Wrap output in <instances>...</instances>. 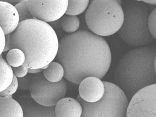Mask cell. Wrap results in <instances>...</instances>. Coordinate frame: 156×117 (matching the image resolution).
<instances>
[{"label":"cell","mask_w":156,"mask_h":117,"mask_svg":"<svg viewBox=\"0 0 156 117\" xmlns=\"http://www.w3.org/2000/svg\"><path fill=\"white\" fill-rule=\"evenodd\" d=\"M55 59L63 67L66 80L79 84L84 79H102L112 61L109 44L102 37L87 30L63 37Z\"/></svg>","instance_id":"cell-1"},{"label":"cell","mask_w":156,"mask_h":117,"mask_svg":"<svg viewBox=\"0 0 156 117\" xmlns=\"http://www.w3.org/2000/svg\"><path fill=\"white\" fill-rule=\"evenodd\" d=\"M58 44L57 34L48 23L31 19L20 22L11 34L9 50H21L25 56L22 66L38 69L55 59Z\"/></svg>","instance_id":"cell-2"},{"label":"cell","mask_w":156,"mask_h":117,"mask_svg":"<svg viewBox=\"0 0 156 117\" xmlns=\"http://www.w3.org/2000/svg\"><path fill=\"white\" fill-rule=\"evenodd\" d=\"M115 83L130 100L142 88L156 84V47H143L128 51L118 62Z\"/></svg>","instance_id":"cell-3"},{"label":"cell","mask_w":156,"mask_h":117,"mask_svg":"<svg viewBox=\"0 0 156 117\" xmlns=\"http://www.w3.org/2000/svg\"><path fill=\"white\" fill-rule=\"evenodd\" d=\"M154 8L142 1H129L124 4L122 7L123 22L118 32L124 42L130 46L142 47L154 40L148 28L149 15Z\"/></svg>","instance_id":"cell-4"},{"label":"cell","mask_w":156,"mask_h":117,"mask_svg":"<svg viewBox=\"0 0 156 117\" xmlns=\"http://www.w3.org/2000/svg\"><path fill=\"white\" fill-rule=\"evenodd\" d=\"M85 19L92 33L99 37H108L121 29L124 14L122 7L116 0H94L86 10Z\"/></svg>","instance_id":"cell-5"},{"label":"cell","mask_w":156,"mask_h":117,"mask_svg":"<svg viewBox=\"0 0 156 117\" xmlns=\"http://www.w3.org/2000/svg\"><path fill=\"white\" fill-rule=\"evenodd\" d=\"M103 83L105 93L98 101L85 102L78 95L77 100L83 109L80 117H126L129 101L123 91L114 83Z\"/></svg>","instance_id":"cell-6"},{"label":"cell","mask_w":156,"mask_h":117,"mask_svg":"<svg viewBox=\"0 0 156 117\" xmlns=\"http://www.w3.org/2000/svg\"><path fill=\"white\" fill-rule=\"evenodd\" d=\"M29 91L30 97L37 104L51 107L65 97L67 85L63 79L57 83L50 82L44 78L42 72L33 76Z\"/></svg>","instance_id":"cell-7"},{"label":"cell","mask_w":156,"mask_h":117,"mask_svg":"<svg viewBox=\"0 0 156 117\" xmlns=\"http://www.w3.org/2000/svg\"><path fill=\"white\" fill-rule=\"evenodd\" d=\"M126 117H156V84L142 88L132 97Z\"/></svg>","instance_id":"cell-8"},{"label":"cell","mask_w":156,"mask_h":117,"mask_svg":"<svg viewBox=\"0 0 156 117\" xmlns=\"http://www.w3.org/2000/svg\"><path fill=\"white\" fill-rule=\"evenodd\" d=\"M27 3L35 19L48 23L60 20L65 14L68 6V0H27Z\"/></svg>","instance_id":"cell-9"},{"label":"cell","mask_w":156,"mask_h":117,"mask_svg":"<svg viewBox=\"0 0 156 117\" xmlns=\"http://www.w3.org/2000/svg\"><path fill=\"white\" fill-rule=\"evenodd\" d=\"M79 96L85 102L94 103L100 100L105 93L103 81L95 77H88L79 84Z\"/></svg>","instance_id":"cell-10"},{"label":"cell","mask_w":156,"mask_h":117,"mask_svg":"<svg viewBox=\"0 0 156 117\" xmlns=\"http://www.w3.org/2000/svg\"><path fill=\"white\" fill-rule=\"evenodd\" d=\"M19 23V15L14 5L6 1H0V27L5 35L14 32Z\"/></svg>","instance_id":"cell-11"},{"label":"cell","mask_w":156,"mask_h":117,"mask_svg":"<svg viewBox=\"0 0 156 117\" xmlns=\"http://www.w3.org/2000/svg\"><path fill=\"white\" fill-rule=\"evenodd\" d=\"M23 111V117H56L55 107H43L33 100L28 95H22L18 98Z\"/></svg>","instance_id":"cell-12"},{"label":"cell","mask_w":156,"mask_h":117,"mask_svg":"<svg viewBox=\"0 0 156 117\" xmlns=\"http://www.w3.org/2000/svg\"><path fill=\"white\" fill-rule=\"evenodd\" d=\"M56 117H80L83 109L78 101L71 97H64L55 106Z\"/></svg>","instance_id":"cell-13"},{"label":"cell","mask_w":156,"mask_h":117,"mask_svg":"<svg viewBox=\"0 0 156 117\" xmlns=\"http://www.w3.org/2000/svg\"><path fill=\"white\" fill-rule=\"evenodd\" d=\"M0 117H23L21 104L12 96L0 97Z\"/></svg>","instance_id":"cell-14"},{"label":"cell","mask_w":156,"mask_h":117,"mask_svg":"<svg viewBox=\"0 0 156 117\" xmlns=\"http://www.w3.org/2000/svg\"><path fill=\"white\" fill-rule=\"evenodd\" d=\"M14 77L12 69L3 58L0 56V92L3 91L11 84Z\"/></svg>","instance_id":"cell-15"},{"label":"cell","mask_w":156,"mask_h":117,"mask_svg":"<svg viewBox=\"0 0 156 117\" xmlns=\"http://www.w3.org/2000/svg\"><path fill=\"white\" fill-rule=\"evenodd\" d=\"M43 74L47 80L51 83H57L64 77V68L59 63L53 61L48 65L46 69L43 70Z\"/></svg>","instance_id":"cell-16"},{"label":"cell","mask_w":156,"mask_h":117,"mask_svg":"<svg viewBox=\"0 0 156 117\" xmlns=\"http://www.w3.org/2000/svg\"><path fill=\"white\" fill-rule=\"evenodd\" d=\"M90 2L89 0H68V6L65 14L77 16L87 9Z\"/></svg>","instance_id":"cell-17"},{"label":"cell","mask_w":156,"mask_h":117,"mask_svg":"<svg viewBox=\"0 0 156 117\" xmlns=\"http://www.w3.org/2000/svg\"><path fill=\"white\" fill-rule=\"evenodd\" d=\"M61 27L67 33H74L78 30L80 25V20L77 16L63 15L60 19Z\"/></svg>","instance_id":"cell-18"},{"label":"cell","mask_w":156,"mask_h":117,"mask_svg":"<svg viewBox=\"0 0 156 117\" xmlns=\"http://www.w3.org/2000/svg\"><path fill=\"white\" fill-rule=\"evenodd\" d=\"M6 61L11 67L22 66L25 61V54L19 49H12L8 51Z\"/></svg>","instance_id":"cell-19"},{"label":"cell","mask_w":156,"mask_h":117,"mask_svg":"<svg viewBox=\"0 0 156 117\" xmlns=\"http://www.w3.org/2000/svg\"><path fill=\"white\" fill-rule=\"evenodd\" d=\"M14 6L19 15L20 22L31 19H35L29 11L27 0L21 1L16 3Z\"/></svg>","instance_id":"cell-20"},{"label":"cell","mask_w":156,"mask_h":117,"mask_svg":"<svg viewBox=\"0 0 156 117\" xmlns=\"http://www.w3.org/2000/svg\"><path fill=\"white\" fill-rule=\"evenodd\" d=\"M18 89V79L14 76L13 80L11 84L9 85L8 87L5 90L2 92H0V97H10L12 96L14 94Z\"/></svg>","instance_id":"cell-21"},{"label":"cell","mask_w":156,"mask_h":117,"mask_svg":"<svg viewBox=\"0 0 156 117\" xmlns=\"http://www.w3.org/2000/svg\"><path fill=\"white\" fill-rule=\"evenodd\" d=\"M156 8H155L150 13L148 18V28L149 32L156 39Z\"/></svg>","instance_id":"cell-22"},{"label":"cell","mask_w":156,"mask_h":117,"mask_svg":"<svg viewBox=\"0 0 156 117\" xmlns=\"http://www.w3.org/2000/svg\"><path fill=\"white\" fill-rule=\"evenodd\" d=\"M33 76L31 74H27L23 77L18 78V88L21 91H28L29 90L30 85Z\"/></svg>","instance_id":"cell-23"},{"label":"cell","mask_w":156,"mask_h":117,"mask_svg":"<svg viewBox=\"0 0 156 117\" xmlns=\"http://www.w3.org/2000/svg\"><path fill=\"white\" fill-rule=\"evenodd\" d=\"M14 76L17 79L22 78L27 76L28 73V69L23 66H21L17 67H12Z\"/></svg>","instance_id":"cell-24"},{"label":"cell","mask_w":156,"mask_h":117,"mask_svg":"<svg viewBox=\"0 0 156 117\" xmlns=\"http://www.w3.org/2000/svg\"><path fill=\"white\" fill-rule=\"evenodd\" d=\"M5 34L2 30V29L0 27V56L3 53V51L5 48Z\"/></svg>","instance_id":"cell-25"},{"label":"cell","mask_w":156,"mask_h":117,"mask_svg":"<svg viewBox=\"0 0 156 117\" xmlns=\"http://www.w3.org/2000/svg\"><path fill=\"white\" fill-rule=\"evenodd\" d=\"M61 19V18H60ZM60 19L58 20L57 21H53V22H50V26L54 29H60L62 28L61 27V24H60Z\"/></svg>","instance_id":"cell-26"},{"label":"cell","mask_w":156,"mask_h":117,"mask_svg":"<svg viewBox=\"0 0 156 117\" xmlns=\"http://www.w3.org/2000/svg\"><path fill=\"white\" fill-rule=\"evenodd\" d=\"M5 48H4L3 52H5V51H9V42H10L11 34L5 35Z\"/></svg>","instance_id":"cell-27"},{"label":"cell","mask_w":156,"mask_h":117,"mask_svg":"<svg viewBox=\"0 0 156 117\" xmlns=\"http://www.w3.org/2000/svg\"><path fill=\"white\" fill-rule=\"evenodd\" d=\"M42 69H28V73L29 74H38V73H42Z\"/></svg>","instance_id":"cell-28"},{"label":"cell","mask_w":156,"mask_h":117,"mask_svg":"<svg viewBox=\"0 0 156 117\" xmlns=\"http://www.w3.org/2000/svg\"><path fill=\"white\" fill-rule=\"evenodd\" d=\"M142 2L149 4V5H153V6H155L156 5V0H150V1H142Z\"/></svg>","instance_id":"cell-29"},{"label":"cell","mask_w":156,"mask_h":117,"mask_svg":"<svg viewBox=\"0 0 156 117\" xmlns=\"http://www.w3.org/2000/svg\"><path fill=\"white\" fill-rule=\"evenodd\" d=\"M116 2L119 4V5H120L122 6V0H116Z\"/></svg>","instance_id":"cell-30"}]
</instances>
